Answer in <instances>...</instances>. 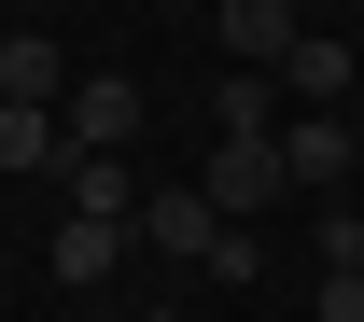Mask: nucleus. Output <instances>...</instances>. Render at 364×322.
Listing matches in <instances>:
<instances>
[{
  "mask_svg": "<svg viewBox=\"0 0 364 322\" xmlns=\"http://www.w3.org/2000/svg\"><path fill=\"white\" fill-rule=\"evenodd\" d=\"M280 70H294V98H309V112H336V98L364 85V56H350V43H322V28H294V56H280Z\"/></svg>",
  "mask_w": 364,
  "mask_h": 322,
  "instance_id": "obj_8",
  "label": "nucleus"
},
{
  "mask_svg": "<svg viewBox=\"0 0 364 322\" xmlns=\"http://www.w3.org/2000/svg\"><path fill=\"white\" fill-rule=\"evenodd\" d=\"M70 85H85V70H70L43 28H14V43H0V112H56Z\"/></svg>",
  "mask_w": 364,
  "mask_h": 322,
  "instance_id": "obj_5",
  "label": "nucleus"
},
{
  "mask_svg": "<svg viewBox=\"0 0 364 322\" xmlns=\"http://www.w3.org/2000/svg\"><path fill=\"white\" fill-rule=\"evenodd\" d=\"M127 238H154V252H182V267H210V238H225V210H210L196 183H154V196H140V225H127Z\"/></svg>",
  "mask_w": 364,
  "mask_h": 322,
  "instance_id": "obj_1",
  "label": "nucleus"
},
{
  "mask_svg": "<svg viewBox=\"0 0 364 322\" xmlns=\"http://www.w3.org/2000/svg\"><path fill=\"white\" fill-rule=\"evenodd\" d=\"M350 154H364L350 112H294L280 127V183H350Z\"/></svg>",
  "mask_w": 364,
  "mask_h": 322,
  "instance_id": "obj_4",
  "label": "nucleus"
},
{
  "mask_svg": "<svg viewBox=\"0 0 364 322\" xmlns=\"http://www.w3.org/2000/svg\"><path fill=\"white\" fill-rule=\"evenodd\" d=\"M70 210L85 225H140V168L127 154H70Z\"/></svg>",
  "mask_w": 364,
  "mask_h": 322,
  "instance_id": "obj_6",
  "label": "nucleus"
},
{
  "mask_svg": "<svg viewBox=\"0 0 364 322\" xmlns=\"http://www.w3.org/2000/svg\"><path fill=\"white\" fill-rule=\"evenodd\" d=\"M210 28H225V56H252V70H280V56H294V0H225Z\"/></svg>",
  "mask_w": 364,
  "mask_h": 322,
  "instance_id": "obj_7",
  "label": "nucleus"
},
{
  "mask_svg": "<svg viewBox=\"0 0 364 322\" xmlns=\"http://www.w3.org/2000/svg\"><path fill=\"white\" fill-rule=\"evenodd\" d=\"M196 196H210L225 225H252L267 196H294V183H280V140H225V154H210V183H196Z\"/></svg>",
  "mask_w": 364,
  "mask_h": 322,
  "instance_id": "obj_2",
  "label": "nucleus"
},
{
  "mask_svg": "<svg viewBox=\"0 0 364 322\" xmlns=\"http://www.w3.org/2000/svg\"><path fill=\"white\" fill-rule=\"evenodd\" d=\"M364 267V196H336V210H322V280H350Z\"/></svg>",
  "mask_w": 364,
  "mask_h": 322,
  "instance_id": "obj_12",
  "label": "nucleus"
},
{
  "mask_svg": "<svg viewBox=\"0 0 364 322\" xmlns=\"http://www.w3.org/2000/svg\"><path fill=\"white\" fill-rule=\"evenodd\" d=\"M140 322H182V308H140Z\"/></svg>",
  "mask_w": 364,
  "mask_h": 322,
  "instance_id": "obj_14",
  "label": "nucleus"
},
{
  "mask_svg": "<svg viewBox=\"0 0 364 322\" xmlns=\"http://www.w3.org/2000/svg\"><path fill=\"white\" fill-rule=\"evenodd\" d=\"M140 140V85L127 70H85V85H70V154H127Z\"/></svg>",
  "mask_w": 364,
  "mask_h": 322,
  "instance_id": "obj_3",
  "label": "nucleus"
},
{
  "mask_svg": "<svg viewBox=\"0 0 364 322\" xmlns=\"http://www.w3.org/2000/svg\"><path fill=\"white\" fill-rule=\"evenodd\" d=\"M56 267H70V280H112V267H127V225H85V210H70V225H56Z\"/></svg>",
  "mask_w": 364,
  "mask_h": 322,
  "instance_id": "obj_9",
  "label": "nucleus"
},
{
  "mask_svg": "<svg viewBox=\"0 0 364 322\" xmlns=\"http://www.w3.org/2000/svg\"><path fill=\"white\" fill-rule=\"evenodd\" d=\"M322 322H364V267H350V280H322Z\"/></svg>",
  "mask_w": 364,
  "mask_h": 322,
  "instance_id": "obj_13",
  "label": "nucleus"
},
{
  "mask_svg": "<svg viewBox=\"0 0 364 322\" xmlns=\"http://www.w3.org/2000/svg\"><path fill=\"white\" fill-rule=\"evenodd\" d=\"M0 168H56V112H0Z\"/></svg>",
  "mask_w": 364,
  "mask_h": 322,
  "instance_id": "obj_11",
  "label": "nucleus"
},
{
  "mask_svg": "<svg viewBox=\"0 0 364 322\" xmlns=\"http://www.w3.org/2000/svg\"><path fill=\"white\" fill-rule=\"evenodd\" d=\"M225 140H280V98H267V70H225Z\"/></svg>",
  "mask_w": 364,
  "mask_h": 322,
  "instance_id": "obj_10",
  "label": "nucleus"
}]
</instances>
